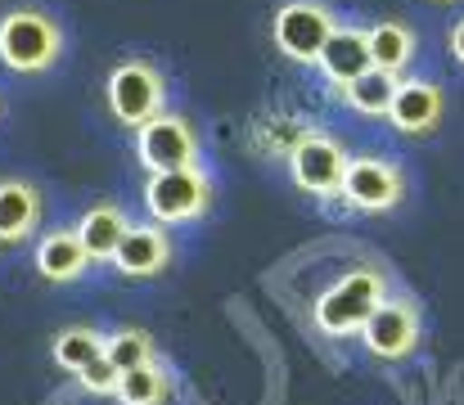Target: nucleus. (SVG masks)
Instances as JSON below:
<instances>
[{"label": "nucleus", "instance_id": "nucleus-17", "mask_svg": "<svg viewBox=\"0 0 464 405\" xmlns=\"http://www.w3.org/2000/svg\"><path fill=\"white\" fill-rule=\"evenodd\" d=\"M397 82H401V77H392V72H383V68H370V72H361L352 86H343V104H347L352 113H361V118H388L392 95H397Z\"/></svg>", "mask_w": 464, "mask_h": 405}, {"label": "nucleus", "instance_id": "nucleus-12", "mask_svg": "<svg viewBox=\"0 0 464 405\" xmlns=\"http://www.w3.org/2000/svg\"><path fill=\"white\" fill-rule=\"evenodd\" d=\"M315 68H320V77L343 95V86H352L361 72H370L374 68V59H370V36H365V27H352V23H338L334 27V36L324 41V50H320V59H315Z\"/></svg>", "mask_w": 464, "mask_h": 405}, {"label": "nucleus", "instance_id": "nucleus-2", "mask_svg": "<svg viewBox=\"0 0 464 405\" xmlns=\"http://www.w3.org/2000/svg\"><path fill=\"white\" fill-rule=\"evenodd\" d=\"M63 59V23L41 5L0 14V63L14 77H41Z\"/></svg>", "mask_w": 464, "mask_h": 405}, {"label": "nucleus", "instance_id": "nucleus-9", "mask_svg": "<svg viewBox=\"0 0 464 405\" xmlns=\"http://www.w3.org/2000/svg\"><path fill=\"white\" fill-rule=\"evenodd\" d=\"M420 338H424L420 302H415V297H406V293H388V297H383V306H379V311L370 315V324L361 329L365 352H370L374 361H388V365H397V361L415 356Z\"/></svg>", "mask_w": 464, "mask_h": 405}, {"label": "nucleus", "instance_id": "nucleus-5", "mask_svg": "<svg viewBox=\"0 0 464 405\" xmlns=\"http://www.w3.org/2000/svg\"><path fill=\"white\" fill-rule=\"evenodd\" d=\"M334 27H338V14L324 0H285L271 14V41L289 63H315Z\"/></svg>", "mask_w": 464, "mask_h": 405}, {"label": "nucleus", "instance_id": "nucleus-23", "mask_svg": "<svg viewBox=\"0 0 464 405\" xmlns=\"http://www.w3.org/2000/svg\"><path fill=\"white\" fill-rule=\"evenodd\" d=\"M433 5H456V0H433Z\"/></svg>", "mask_w": 464, "mask_h": 405}, {"label": "nucleus", "instance_id": "nucleus-16", "mask_svg": "<svg viewBox=\"0 0 464 405\" xmlns=\"http://www.w3.org/2000/svg\"><path fill=\"white\" fill-rule=\"evenodd\" d=\"M365 36H370V59H374V68H383V72H392V77H401V72L415 63V54H420L415 27H406L401 18H383V23L365 27Z\"/></svg>", "mask_w": 464, "mask_h": 405}, {"label": "nucleus", "instance_id": "nucleus-10", "mask_svg": "<svg viewBox=\"0 0 464 405\" xmlns=\"http://www.w3.org/2000/svg\"><path fill=\"white\" fill-rule=\"evenodd\" d=\"M442 113H447V100H442V86L429 82V77H406L397 82V95H392V109H388V122L392 131L411 135V140H424L442 127Z\"/></svg>", "mask_w": 464, "mask_h": 405}, {"label": "nucleus", "instance_id": "nucleus-11", "mask_svg": "<svg viewBox=\"0 0 464 405\" xmlns=\"http://www.w3.org/2000/svg\"><path fill=\"white\" fill-rule=\"evenodd\" d=\"M171 257H176V244H171L167 226H158V221H131L127 239L113 253V270L127 275V279H154V275H162V270L171 266Z\"/></svg>", "mask_w": 464, "mask_h": 405}, {"label": "nucleus", "instance_id": "nucleus-1", "mask_svg": "<svg viewBox=\"0 0 464 405\" xmlns=\"http://www.w3.org/2000/svg\"><path fill=\"white\" fill-rule=\"evenodd\" d=\"M388 275L379 266H356L343 270L329 288H320L315 297V329L324 338H361V329L370 324V315L383 306L388 297Z\"/></svg>", "mask_w": 464, "mask_h": 405}, {"label": "nucleus", "instance_id": "nucleus-18", "mask_svg": "<svg viewBox=\"0 0 464 405\" xmlns=\"http://www.w3.org/2000/svg\"><path fill=\"white\" fill-rule=\"evenodd\" d=\"M104 342H109V333H100V329H86V324H72V329H63V333H54V342H50V356H54V365L59 370H68V374H82L95 356H104Z\"/></svg>", "mask_w": 464, "mask_h": 405}, {"label": "nucleus", "instance_id": "nucleus-14", "mask_svg": "<svg viewBox=\"0 0 464 405\" xmlns=\"http://www.w3.org/2000/svg\"><path fill=\"white\" fill-rule=\"evenodd\" d=\"M72 230H77L82 248L91 253V262H113L118 244H122L127 230H131V217L122 212V203H95V207L82 212V221H77Z\"/></svg>", "mask_w": 464, "mask_h": 405}, {"label": "nucleus", "instance_id": "nucleus-7", "mask_svg": "<svg viewBox=\"0 0 464 405\" xmlns=\"http://www.w3.org/2000/svg\"><path fill=\"white\" fill-rule=\"evenodd\" d=\"M289 176L294 185L311 194V198H334L338 185H343V171H347V149L343 140L329 131H298V140L289 144Z\"/></svg>", "mask_w": 464, "mask_h": 405}, {"label": "nucleus", "instance_id": "nucleus-21", "mask_svg": "<svg viewBox=\"0 0 464 405\" xmlns=\"http://www.w3.org/2000/svg\"><path fill=\"white\" fill-rule=\"evenodd\" d=\"M118 379H122V370H118L109 356H95V361L77 374L82 392H91V397H118Z\"/></svg>", "mask_w": 464, "mask_h": 405}, {"label": "nucleus", "instance_id": "nucleus-19", "mask_svg": "<svg viewBox=\"0 0 464 405\" xmlns=\"http://www.w3.org/2000/svg\"><path fill=\"white\" fill-rule=\"evenodd\" d=\"M167 397H171V383H167L158 361L140 365V370H127L118 379V405H167Z\"/></svg>", "mask_w": 464, "mask_h": 405}, {"label": "nucleus", "instance_id": "nucleus-4", "mask_svg": "<svg viewBox=\"0 0 464 405\" xmlns=\"http://www.w3.org/2000/svg\"><path fill=\"white\" fill-rule=\"evenodd\" d=\"M104 104L118 127L136 131L140 122H150L167 109V77L150 59H122L104 77Z\"/></svg>", "mask_w": 464, "mask_h": 405}, {"label": "nucleus", "instance_id": "nucleus-13", "mask_svg": "<svg viewBox=\"0 0 464 405\" xmlns=\"http://www.w3.org/2000/svg\"><path fill=\"white\" fill-rule=\"evenodd\" d=\"M45 217V198L32 180H0V248L27 244Z\"/></svg>", "mask_w": 464, "mask_h": 405}, {"label": "nucleus", "instance_id": "nucleus-8", "mask_svg": "<svg viewBox=\"0 0 464 405\" xmlns=\"http://www.w3.org/2000/svg\"><path fill=\"white\" fill-rule=\"evenodd\" d=\"M136 158L150 176L154 171H176V167H198V158H203L198 127L189 118L162 109L158 118L136 127Z\"/></svg>", "mask_w": 464, "mask_h": 405}, {"label": "nucleus", "instance_id": "nucleus-22", "mask_svg": "<svg viewBox=\"0 0 464 405\" xmlns=\"http://www.w3.org/2000/svg\"><path fill=\"white\" fill-rule=\"evenodd\" d=\"M447 54L456 59V68H464V18H456L447 32Z\"/></svg>", "mask_w": 464, "mask_h": 405}, {"label": "nucleus", "instance_id": "nucleus-6", "mask_svg": "<svg viewBox=\"0 0 464 405\" xmlns=\"http://www.w3.org/2000/svg\"><path fill=\"white\" fill-rule=\"evenodd\" d=\"M338 198L361 212V217H383L392 207L406 203V171L392 162V158H352L347 171H343V185H338Z\"/></svg>", "mask_w": 464, "mask_h": 405}, {"label": "nucleus", "instance_id": "nucleus-3", "mask_svg": "<svg viewBox=\"0 0 464 405\" xmlns=\"http://www.w3.org/2000/svg\"><path fill=\"white\" fill-rule=\"evenodd\" d=\"M212 194H217V185H212V176H208L203 162H198V167L154 171V176L145 180L140 203H145L150 221H158V226H189V221H203V217H208Z\"/></svg>", "mask_w": 464, "mask_h": 405}, {"label": "nucleus", "instance_id": "nucleus-15", "mask_svg": "<svg viewBox=\"0 0 464 405\" xmlns=\"http://www.w3.org/2000/svg\"><path fill=\"white\" fill-rule=\"evenodd\" d=\"M91 270V253L82 248L77 230H50L36 244V275L45 284H72Z\"/></svg>", "mask_w": 464, "mask_h": 405}, {"label": "nucleus", "instance_id": "nucleus-20", "mask_svg": "<svg viewBox=\"0 0 464 405\" xmlns=\"http://www.w3.org/2000/svg\"><path fill=\"white\" fill-rule=\"evenodd\" d=\"M104 356L127 374V370H140V365L158 361V347H154V338H150L145 329H118V333H109Z\"/></svg>", "mask_w": 464, "mask_h": 405}, {"label": "nucleus", "instance_id": "nucleus-24", "mask_svg": "<svg viewBox=\"0 0 464 405\" xmlns=\"http://www.w3.org/2000/svg\"><path fill=\"white\" fill-rule=\"evenodd\" d=\"M0 109H5V104H0Z\"/></svg>", "mask_w": 464, "mask_h": 405}]
</instances>
